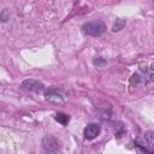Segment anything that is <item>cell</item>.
Here are the masks:
<instances>
[{
	"label": "cell",
	"instance_id": "cell-1",
	"mask_svg": "<svg viewBox=\"0 0 154 154\" xmlns=\"http://www.w3.org/2000/svg\"><path fill=\"white\" fill-rule=\"evenodd\" d=\"M83 32L89 35V36H101L103 34V31L106 30V24L100 22V20H93V22H87L83 24L82 26Z\"/></svg>",
	"mask_w": 154,
	"mask_h": 154
},
{
	"label": "cell",
	"instance_id": "cell-2",
	"mask_svg": "<svg viewBox=\"0 0 154 154\" xmlns=\"http://www.w3.org/2000/svg\"><path fill=\"white\" fill-rule=\"evenodd\" d=\"M42 149H43V154H58L59 152L58 140L52 135H47L42 141Z\"/></svg>",
	"mask_w": 154,
	"mask_h": 154
},
{
	"label": "cell",
	"instance_id": "cell-3",
	"mask_svg": "<svg viewBox=\"0 0 154 154\" xmlns=\"http://www.w3.org/2000/svg\"><path fill=\"white\" fill-rule=\"evenodd\" d=\"M22 85L26 89V90H30V91H35V93H41L45 90V85L43 83L38 82L37 79H25L23 81Z\"/></svg>",
	"mask_w": 154,
	"mask_h": 154
},
{
	"label": "cell",
	"instance_id": "cell-4",
	"mask_svg": "<svg viewBox=\"0 0 154 154\" xmlns=\"http://www.w3.org/2000/svg\"><path fill=\"white\" fill-rule=\"evenodd\" d=\"M100 131H101L100 125L95 124V123H91V124L87 125V128L84 129V138L85 140H94L95 137L99 136Z\"/></svg>",
	"mask_w": 154,
	"mask_h": 154
},
{
	"label": "cell",
	"instance_id": "cell-5",
	"mask_svg": "<svg viewBox=\"0 0 154 154\" xmlns=\"http://www.w3.org/2000/svg\"><path fill=\"white\" fill-rule=\"evenodd\" d=\"M46 99L47 100H49V101H53V102H59V103H61V102H64V97L58 93V91H55V90H53V89H51V90H48L47 93H46Z\"/></svg>",
	"mask_w": 154,
	"mask_h": 154
},
{
	"label": "cell",
	"instance_id": "cell-6",
	"mask_svg": "<svg viewBox=\"0 0 154 154\" xmlns=\"http://www.w3.org/2000/svg\"><path fill=\"white\" fill-rule=\"evenodd\" d=\"M55 120L58 123H60L61 125H66L69 122H70V116L66 114V113H57L55 114Z\"/></svg>",
	"mask_w": 154,
	"mask_h": 154
},
{
	"label": "cell",
	"instance_id": "cell-7",
	"mask_svg": "<svg viewBox=\"0 0 154 154\" xmlns=\"http://www.w3.org/2000/svg\"><path fill=\"white\" fill-rule=\"evenodd\" d=\"M125 24H126V22H125V19H123V18H118V19H116V22H114V24H113V26H112V31H120L124 26H125Z\"/></svg>",
	"mask_w": 154,
	"mask_h": 154
},
{
	"label": "cell",
	"instance_id": "cell-8",
	"mask_svg": "<svg viewBox=\"0 0 154 154\" xmlns=\"http://www.w3.org/2000/svg\"><path fill=\"white\" fill-rule=\"evenodd\" d=\"M144 138H146L147 143L149 144V147L154 150V132L153 131H147L144 134Z\"/></svg>",
	"mask_w": 154,
	"mask_h": 154
},
{
	"label": "cell",
	"instance_id": "cell-9",
	"mask_svg": "<svg viewBox=\"0 0 154 154\" xmlns=\"http://www.w3.org/2000/svg\"><path fill=\"white\" fill-rule=\"evenodd\" d=\"M135 147H136V149L138 150V153H140V154H153L152 152H149L147 148L142 147V146H141V144H138V143H135Z\"/></svg>",
	"mask_w": 154,
	"mask_h": 154
},
{
	"label": "cell",
	"instance_id": "cell-10",
	"mask_svg": "<svg viewBox=\"0 0 154 154\" xmlns=\"http://www.w3.org/2000/svg\"><path fill=\"white\" fill-rule=\"evenodd\" d=\"M94 65L97 66V67H101V66L106 65V60L102 59V58H96V59L94 60Z\"/></svg>",
	"mask_w": 154,
	"mask_h": 154
}]
</instances>
